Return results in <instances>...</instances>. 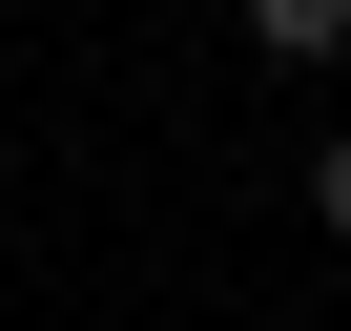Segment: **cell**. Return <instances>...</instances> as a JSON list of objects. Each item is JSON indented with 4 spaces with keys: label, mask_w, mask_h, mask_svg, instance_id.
Masks as SVG:
<instances>
[{
    "label": "cell",
    "mask_w": 351,
    "mask_h": 331,
    "mask_svg": "<svg viewBox=\"0 0 351 331\" xmlns=\"http://www.w3.org/2000/svg\"><path fill=\"white\" fill-rule=\"evenodd\" d=\"M310 228H330V249H351V124H330V145H310Z\"/></svg>",
    "instance_id": "cell-2"
},
{
    "label": "cell",
    "mask_w": 351,
    "mask_h": 331,
    "mask_svg": "<svg viewBox=\"0 0 351 331\" xmlns=\"http://www.w3.org/2000/svg\"><path fill=\"white\" fill-rule=\"evenodd\" d=\"M248 42L269 62H351V0H248Z\"/></svg>",
    "instance_id": "cell-1"
}]
</instances>
